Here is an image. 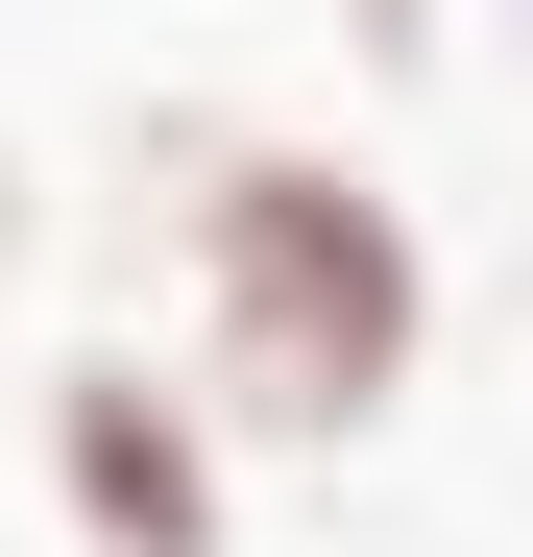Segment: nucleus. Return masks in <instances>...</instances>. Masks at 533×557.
Returning <instances> with one entry per match:
<instances>
[{
    "label": "nucleus",
    "instance_id": "obj_1",
    "mask_svg": "<svg viewBox=\"0 0 533 557\" xmlns=\"http://www.w3.org/2000/svg\"><path fill=\"white\" fill-rule=\"evenodd\" d=\"M195 363H219V412L243 436H292L339 460L388 388H412V339H436V267L412 219L364 195V170H315V146H195Z\"/></svg>",
    "mask_w": 533,
    "mask_h": 557
},
{
    "label": "nucleus",
    "instance_id": "obj_2",
    "mask_svg": "<svg viewBox=\"0 0 533 557\" xmlns=\"http://www.w3.org/2000/svg\"><path fill=\"white\" fill-rule=\"evenodd\" d=\"M49 509L98 533V557H219V436H195V388L73 363V388H49Z\"/></svg>",
    "mask_w": 533,
    "mask_h": 557
},
{
    "label": "nucleus",
    "instance_id": "obj_3",
    "mask_svg": "<svg viewBox=\"0 0 533 557\" xmlns=\"http://www.w3.org/2000/svg\"><path fill=\"white\" fill-rule=\"evenodd\" d=\"M364 49H412V0H364Z\"/></svg>",
    "mask_w": 533,
    "mask_h": 557
}]
</instances>
